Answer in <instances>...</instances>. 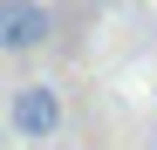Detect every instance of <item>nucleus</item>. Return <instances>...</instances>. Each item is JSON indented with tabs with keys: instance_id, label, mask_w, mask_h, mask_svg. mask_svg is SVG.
I'll return each instance as SVG.
<instances>
[{
	"instance_id": "nucleus-1",
	"label": "nucleus",
	"mask_w": 157,
	"mask_h": 150,
	"mask_svg": "<svg viewBox=\"0 0 157 150\" xmlns=\"http://www.w3.org/2000/svg\"><path fill=\"white\" fill-rule=\"evenodd\" d=\"M0 123H7L21 143H48V137L62 130V89L55 82H21L7 96V116H0Z\"/></svg>"
},
{
	"instance_id": "nucleus-2",
	"label": "nucleus",
	"mask_w": 157,
	"mask_h": 150,
	"mask_svg": "<svg viewBox=\"0 0 157 150\" xmlns=\"http://www.w3.org/2000/svg\"><path fill=\"white\" fill-rule=\"evenodd\" d=\"M55 34V14L41 0H0V55H34Z\"/></svg>"
},
{
	"instance_id": "nucleus-3",
	"label": "nucleus",
	"mask_w": 157,
	"mask_h": 150,
	"mask_svg": "<svg viewBox=\"0 0 157 150\" xmlns=\"http://www.w3.org/2000/svg\"><path fill=\"white\" fill-rule=\"evenodd\" d=\"M0 143H7V123H0Z\"/></svg>"
}]
</instances>
